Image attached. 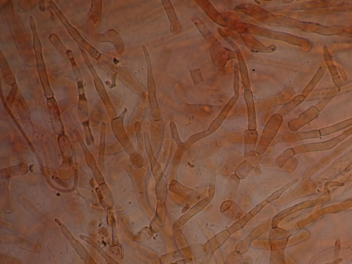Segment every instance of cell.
<instances>
[{
	"label": "cell",
	"instance_id": "cell-1",
	"mask_svg": "<svg viewBox=\"0 0 352 264\" xmlns=\"http://www.w3.org/2000/svg\"><path fill=\"white\" fill-rule=\"evenodd\" d=\"M351 134L352 128L350 127L349 129L343 131L341 135L331 140L323 142L302 145L293 148V149L294 150L296 155L309 152L329 150L351 136Z\"/></svg>",
	"mask_w": 352,
	"mask_h": 264
},
{
	"label": "cell",
	"instance_id": "cell-2",
	"mask_svg": "<svg viewBox=\"0 0 352 264\" xmlns=\"http://www.w3.org/2000/svg\"><path fill=\"white\" fill-rule=\"evenodd\" d=\"M349 161H351V150L346 155L336 161L328 168L316 178L313 182L317 187L326 181L332 180L349 166Z\"/></svg>",
	"mask_w": 352,
	"mask_h": 264
},
{
	"label": "cell",
	"instance_id": "cell-3",
	"mask_svg": "<svg viewBox=\"0 0 352 264\" xmlns=\"http://www.w3.org/2000/svg\"><path fill=\"white\" fill-rule=\"evenodd\" d=\"M330 199L331 195L328 194L325 197L318 198L317 200L305 201L283 210L274 217L273 220L272 227H277L280 222L291 215L326 203L329 202Z\"/></svg>",
	"mask_w": 352,
	"mask_h": 264
},
{
	"label": "cell",
	"instance_id": "cell-4",
	"mask_svg": "<svg viewBox=\"0 0 352 264\" xmlns=\"http://www.w3.org/2000/svg\"><path fill=\"white\" fill-rule=\"evenodd\" d=\"M282 123L280 116H273L266 125L262 133L260 143L257 148V151L264 153L275 137Z\"/></svg>",
	"mask_w": 352,
	"mask_h": 264
},
{
	"label": "cell",
	"instance_id": "cell-5",
	"mask_svg": "<svg viewBox=\"0 0 352 264\" xmlns=\"http://www.w3.org/2000/svg\"><path fill=\"white\" fill-rule=\"evenodd\" d=\"M351 207V200H348L345 201L339 204H337L325 207L316 212L307 218L303 220L298 224V226L299 229L302 228L303 227L314 222L316 220L322 216L332 213H337L341 211L348 209Z\"/></svg>",
	"mask_w": 352,
	"mask_h": 264
},
{
	"label": "cell",
	"instance_id": "cell-6",
	"mask_svg": "<svg viewBox=\"0 0 352 264\" xmlns=\"http://www.w3.org/2000/svg\"><path fill=\"white\" fill-rule=\"evenodd\" d=\"M320 137L319 129H314L306 131H295L291 134L280 136L278 140L280 143H290L318 139Z\"/></svg>",
	"mask_w": 352,
	"mask_h": 264
},
{
	"label": "cell",
	"instance_id": "cell-7",
	"mask_svg": "<svg viewBox=\"0 0 352 264\" xmlns=\"http://www.w3.org/2000/svg\"><path fill=\"white\" fill-rule=\"evenodd\" d=\"M299 182L298 179L293 180L290 182L286 184L283 187L280 188L279 189L275 191L270 196H269L267 200L260 203L259 205L257 206L250 213L253 215L255 216L258 214L265 206L270 204L278 199V198L285 192L287 189L290 188L291 186L295 185Z\"/></svg>",
	"mask_w": 352,
	"mask_h": 264
},
{
	"label": "cell",
	"instance_id": "cell-8",
	"mask_svg": "<svg viewBox=\"0 0 352 264\" xmlns=\"http://www.w3.org/2000/svg\"><path fill=\"white\" fill-rule=\"evenodd\" d=\"M306 113L299 118L290 121L288 124L289 129L293 132L297 131L302 126L311 122L317 116L316 115L312 116Z\"/></svg>",
	"mask_w": 352,
	"mask_h": 264
},
{
	"label": "cell",
	"instance_id": "cell-9",
	"mask_svg": "<svg viewBox=\"0 0 352 264\" xmlns=\"http://www.w3.org/2000/svg\"><path fill=\"white\" fill-rule=\"evenodd\" d=\"M351 119L341 122L335 125L319 129L321 137H325L336 133L351 125Z\"/></svg>",
	"mask_w": 352,
	"mask_h": 264
},
{
	"label": "cell",
	"instance_id": "cell-10",
	"mask_svg": "<svg viewBox=\"0 0 352 264\" xmlns=\"http://www.w3.org/2000/svg\"><path fill=\"white\" fill-rule=\"evenodd\" d=\"M296 155L292 148H289L284 151L276 159V161L280 168H282L287 162Z\"/></svg>",
	"mask_w": 352,
	"mask_h": 264
},
{
	"label": "cell",
	"instance_id": "cell-11",
	"mask_svg": "<svg viewBox=\"0 0 352 264\" xmlns=\"http://www.w3.org/2000/svg\"><path fill=\"white\" fill-rule=\"evenodd\" d=\"M342 261V258H338L336 259L335 260H333V261L331 262H328L327 263H323V264H338L340 263Z\"/></svg>",
	"mask_w": 352,
	"mask_h": 264
}]
</instances>
